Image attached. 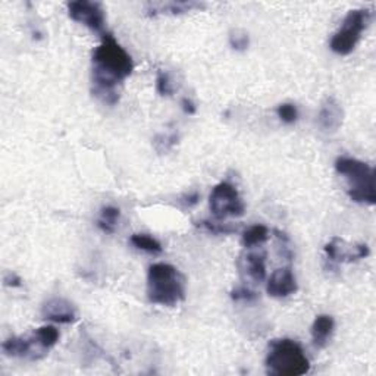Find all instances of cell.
<instances>
[{
  "label": "cell",
  "mask_w": 376,
  "mask_h": 376,
  "mask_svg": "<svg viewBox=\"0 0 376 376\" xmlns=\"http://www.w3.org/2000/svg\"><path fill=\"white\" fill-rule=\"evenodd\" d=\"M269 240V230L265 225H252L241 235V242L246 249H253L257 246H262L263 242Z\"/></svg>",
  "instance_id": "cell-16"
},
{
  "label": "cell",
  "mask_w": 376,
  "mask_h": 376,
  "mask_svg": "<svg viewBox=\"0 0 376 376\" xmlns=\"http://www.w3.org/2000/svg\"><path fill=\"white\" fill-rule=\"evenodd\" d=\"M194 225L197 228L206 231V233H211L215 235H228V234H234L238 231V228L233 223H223V222H218V221H209V219H204V221H199L194 222Z\"/></svg>",
  "instance_id": "cell-18"
},
{
  "label": "cell",
  "mask_w": 376,
  "mask_h": 376,
  "mask_svg": "<svg viewBox=\"0 0 376 376\" xmlns=\"http://www.w3.org/2000/svg\"><path fill=\"white\" fill-rule=\"evenodd\" d=\"M134 71L129 53L110 33L102 35V43L93 52V94L105 105L119 102L118 86Z\"/></svg>",
  "instance_id": "cell-1"
},
{
  "label": "cell",
  "mask_w": 376,
  "mask_h": 376,
  "mask_svg": "<svg viewBox=\"0 0 376 376\" xmlns=\"http://www.w3.org/2000/svg\"><path fill=\"white\" fill-rule=\"evenodd\" d=\"M276 115L284 124H294L298 119V109L294 103H282L276 107Z\"/></svg>",
  "instance_id": "cell-21"
},
{
  "label": "cell",
  "mask_w": 376,
  "mask_h": 376,
  "mask_svg": "<svg viewBox=\"0 0 376 376\" xmlns=\"http://www.w3.org/2000/svg\"><path fill=\"white\" fill-rule=\"evenodd\" d=\"M324 252L327 254V262L329 263V269L340 265L343 262H356L369 256V247L366 244H359V246L350 247L347 250L344 247V241L338 237L331 238L324 247Z\"/></svg>",
  "instance_id": "cell-9"
},
{
  "label": "cell",
  "mask_w": 376,
  "mask_h": 376,
  "mask_svg": "<svg viewBox=\"0 0 376 376\" xmlns=\"http://www.w3.org/2000/svg\"><path fill=\"white\" fill-rule=\"evenodd\" d=\"M335 171L346 178L350 200L369 206L376 203L375 174L372 166L359 159L340 156L335 160Z\"/></svg>",
  "instance_id": "cell-4"
},
{
  "label": "cell",
  "mask_w": 376,
  "mask_h": 376,
  "mask_svg": "<svg viewBox=\"0 0 376 376\" xmlns=\"http://www.w3.org/2000/svg\"><path fill=\"white\" fill-rule=\"evenodd\" d=\"M4 282L6 287H12V288H16V287H21V282L23 279L18 276L16 274L13 272H8L5 276H4Z\"/></svg>",
  "instance_id": "cell-25"
},
{
  "label": "cell",
  "mask_w": 376,
  "mask_h": 376,
  "mask_svg": "<svg viewBox=\"0 0 376 376\" xmlns=\"http://www.w3.org/2000/svg\"><path fill=\"white\" fill-rule=\"evenodd\" d=\"M119 218H121V211L118 208H115V206H105V208H102L100 211L98 227L106 234H114L117 231Z\"/></svg>",
  "instance_id": "cell-17"
},
{
  "label": "cell",
  "mask_w": 376,
  "mask_h": 376,
  "mask_svg": "<svg viewBox=\"0 0 376 376\" xmlns=\"http://www.w3.org/2000/svg\"><path fill=\"white\" fill-rule=\"evenodd\" d=\"M231 298L234 302H246V303H252L256 302L259 298V294L247 287H237L231 291Z\"/></svg>",
  "instance_id": "cell-23"
},
{
  "label": "cell",
  "mask_w": 376,
  "mask_h": 376,
  "mask_svg": "<svg viewBox=\"0 0 376 376\" xmlns=\"http://www.w3.org/2000/svg\"><path fill=\"white\" fill-rule=\"evenodd\" d=\"M156 90L160 94V96H172L175 87L172 83L171 75H169L168 71L159 69L156 75Z\"/></svg>",
  "instance_id": "cell-20"
},
{
  "label": "cell",
  "mask_w": 376,
  "mask_h": 376,
  "mask_svg": "<svg viewBox=\"0 0 376 376\" xmlns=\"http://www.w3.org/2000/svg\"><path fill=\"white\" fill-rule=\"evenodd\" d=\"M265 366L268 373L278 376H300L310 370V362L303 347L290 338L271 341Z\"/></svg>",
  "instance_id": "cell-3"
},
{
  "label": "cell",
  "mask_w": 376,
  "mask_h": 376,
  "mask_svg": "<svg viewBox=\"0 0 376 376\" xmlns=\"http://www.w3.org/2000/svg\"><path fill=\"white\" fill-rule=\"evenodd\" d=\"M298 284L291 268H281L272 272L266 284V293L274 298H284L297 293Z\"/></svg>",
  "instance_id": "cell-12"
},
{
  "label": "cell",
  "mask_w": 376,
  "mask_h": 376,
  "mask_svg": "<svg viewBox=\"0 0 376 376\" xmlns=\"http://www.w3.org/2000/svg\"><path fill=\"white\" fill-rule=\"evenodd\" d=\"M185 276L169 263H153L147 271V298L150 303L174 307L185 298Z\"/></svg>",
  "instance_id": "cell-2"
},
{
  "label": "cell",
  "mask_w": 376,
  "mask_h": 376,
  "mask_svg": "<svg viewBox=\"0 0 376 376\" xmlns=\"http://www.w3.org/2000/svg\"><path fill=\"white\" fill-rule=\"evenodd\" d=\"M372 21L370 9H354L347 13L344 18L341 28L338 30L331 39L329 47L334 53L340 56L350 54L357 43L360 42L363 31Z\"/></svg>",
  "instance_id": "cell-5"
},
{
  "label": "cell",
  "mask_w": 376,
  "mask_h": 376,
  "mask_svg": "<svg viewBox=\"0 0 376 376\" xmlns=\"http://www.w3.org/2000/svg\"><path fill=\"white\" fill-rule=\"evenodd\" d=\"M42 316L56 324H74L77 321V307L64 297H53L43 305Z\"/></svg>",
  "instance_id": "cell-11"
},
{
  "label": "cell",
  "mask_w": 376,
  "mask_h": 376,
  "mask_svg": "<svg viewBox=\"0 0 376 376\" xmlns=\"http://www.w3.org/2000/svg\"><path fill=\"white\" fill-rule=\"evenodd\" d=\"M2 350L9 357L25 360H40L49 354V348L42 343L39 334L35 331L27 336H11L2 344Z\"/></svg>",
  "instance_id": "cell-7"
},
{
  "label": "cell",
  "mask_w": 376,
  "mask_h": 376,
  "mask_svg": "<svg viewBox=\"0 0 376 376\" xmlns=\"http://www.w3.org/2000/svg\"><path fill=\"white\" fill-rule=\"evenodd\" d=\"M344 121V110L338 100L332 96L327 98L319 109L317 114V127L321 128L322 133L332 136L341 128Z\"/></svg>",
  "instance_id": "cell-10"
},
{
  "label": "cell",
  "mask_w": 376,
  "mask_h": 376,
  "mask_svg": "<svg viewBox=\"0 0 376 376\" xmlns=\"http://www.w3.org/2000/svg\"><path fill=\"white\" fill-rule=\"evenodd\" d=\"M185 199H187V200H185L187 206H188V208H190V206H194V204L199 201L200 196H199L197 192H194V193H192V194H188Z\"/></svg>",
  "instance_id": "cell-27"
},
{
  "label": "cell",
  "mask_w": 376,
  "mask_h": 376,
  "mask_svg": "<svg viewBox=\"0 0 376 376\" xmlns=\"http://www.w3.org/2000/svg\"><path fill=\"white\" fill-rule=\"evenodd\" d=\"M181 105H182L184 114H187V115H194L196 112H197V106L194 105V102H193L192 99L184 98V99L181 100Z\"/></svg>",
  "instance_id": "cell-26"
},
{
  "label": "cell",
  "mask_w": 376,
  "mask_h": 376,
  "mask_svg": "<svg viewBox=\"0 0 376 376\" xmlns=\"http://www.w3.org/2000/svg\"><path fill=\"white\" fill-rule=\"evenodd\" d=\"M129 242L139 250L147 252V253H153V254H160L163 252L162 244L147 234H134L129 238Z\"/></svg>",
  "instance_id": "cell-19"
},
{
  "label": "cell",
  "mask_w": 376,
  "mask_h": 376,
  "mask_svg": "<svg viewBox=\"0 0 376 376\" xmlns=\"http://www.w3.org/2000/svg\"><path fill=\"white\" fill-rule=\"evenodd\" d=\"M178 141V136L177 134H171V136H159L155 139V146L158 147L159 144H162V147L159 148V152H168V150H171Z\"/></svg>",
  "instance_id": "cell-24"
},
{
  "label": "cell",
  "mask_w": 376,
  "mask_h": 376,
  "mask_svg": "<svg viewBox=\"0 0 376 376\" xmlns=\"http://www.w3.org/2000/svg\"><path fill=\"white\" fill-rule=\"evenodd\" d=\"M209 208L218 221L227 218H240L246 213V204H244L237 188L227 182L216 184L209 196Z\"/></svg>",
  "instance_id": "cell-6"
},
{
  "label": "cell",
  "mask_w": 376,
  "mask_h": 376,
  "mask_svg": "<svg viewBox=\"0 0 376 376\" xmlns=\"http://www.w3.org/2000/svg\"><path fill=\"white\" fill-rule=\"evenodd\" d=\"M335 321L331 315H319L312 325V341L316 348H324L334 334Z\"/></svg>",
  "instance_id": "cell-14"
},
{
  "label": "cell",
  "mask_w": 376,
  "mask_h": 376,
  "mask_svg": "<svg viewBox=\"0 0 376 376\" xmlns=\"http://www.w3.org/2000/svg\"><path fill=\"white\" fill-rule=\"evenodd\" d=\"M203 4L197 2H166V4H148L147 5V13L148 15H180L185 12H192L193 9H201Z\"/></svg>",
  "instance_id": "cell-15"
},
{
  "label": "cell",
  "mask_w": 376,
  "mask_h": 376,
  "mask_svg": "<svg viewBox=\"0 0 376 376\" xmlns=\"http://www.w3.org/2000/svg\"><path fill=\"white\" fill-rule=\"evenodd\" d=\"M250 45V37L246 31L242 30H234L230 34V46L237 50V52H244L249 49Z\"/></svg>",
  "instance_id": "cell-22"
},
{
  "label": "cell",
  "mask_w": 376,
  "mask_h": 376,
  "mask_svg": "<svg viewBox=\"0 0 376 376\" xmlns=\"http://www.w3.org/2000/svg\"><path fill=\"white\" fill-rule=\"evenodd\" d=\"M237 266L244 278L263 282L266 279V253H242L237 260Z\"/></svg>",
  "instance_id": "cell-13"
},
{
  "label": "cell",
  "mask_w": 376,
  "mask_h": 376,
  "mask_svg": "<svg viewBox=\"0 0 376 376\" xmlns=\"http://www.w3.org/2000/svg\"><path fill=\"white\" fill-rule=\"evenodd\" d=\"M71 20L83 24L94 33L105 34L106 16L102 4L90 2V0H75L66 5Z\"/></svg>",
  "instance_id": "cell-8"
}]
</instances>
